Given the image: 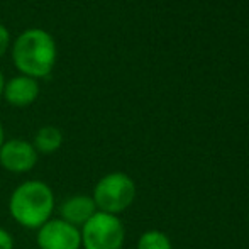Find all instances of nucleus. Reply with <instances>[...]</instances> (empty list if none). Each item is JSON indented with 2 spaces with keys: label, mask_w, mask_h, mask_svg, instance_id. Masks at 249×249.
Returning a JSON list of instances; mask_svg holds the SVG:
<instances>
[{
  "label": "nucleus",
  "mask_w": 249,
  "mask_h": 249,
  "mask_svg": "<svg viewBox=\"0 0 249 249\" xmlns=\"http://www.w3.org/2000/svg\"><path fill=\"white\" fill-rule=\"evenodd\" d=\"M10 53L20 75L34 80L50 76L58 59L54 37L41 27H31L20 33L10 46Z\"/></svg>",
  "instance_id": "1"
},
{
  "label": "nucleus",
  "mask_w": 249,
  "mask_h": 249,
  "mask_svg": "<svg viewBox=\"0 0 249 249\" xmlns=\"http://www.w3.org/2000/svg\"><path fill=\"white\" fill-rule=\"evenodd\" d=\"M56 200L51 187L41 180H27L16 187L9 198V213L19 226L39 229L53 219Z\"/></svg>",
  "instance_id": "2"
},
{
  "label": "nucleus",
  "mask_w": 249,
  "mask_h": 249,
  "mask_svg": "<svg viewBox=\"0 0 249 249\" xmlns=\"http://www.w3.org/2000/svg\"><path fill=\"white\" fill-rule=\"evenodd\" d=\"M138 188L127 173L112 171L100 178L93 187L92 198L97 205V210L112 215L125 212L134 203Z\"/></svg>",
  "instance_id": "3"
},
{
  "label": "nucleus",
  "mask_w": 249,
  "mask_h": 249,
  "mask_svg": "<svg viewBox=\"0 0 249 249\" xmlns=\"http://www.w3.org/2000/svg\"><path fill=\"white\" fill-rule=\"evenodd\" d=\"M83 249H122L125 243V227L119 215L97 210L82 227Z\"/></svg>",
  "instance_id": "4"
},
{
  "label": "nucleus",
  "mask_w": 249,
  "mask_h": 249,
  "mask_svg": "<svg viewBox=\"0 0 249 249\" xmlns=\"http://www.w3.org/2000/svg\"><path fill=\"white\" fill-rule=\"evenodd\" d=\"M36 243L39 249H82V232L63 219H50L37 229Z\"/></svg>",
  "instance_id": "5"
},
{
  "label": "nucleus",
  "mask_w": 249,
  "mask_h": 249,
  "mask_svg": "<svg viewBox=\"0 0 249 249\" xmlns=\"http://www.w3.org/2000/svg\"><path fill=\"white\" fill-rule=\"evenodd\" d=\"M37 151L26 139H7L0 148V166L9 173H29L37 163Z\"/></svg>",
  "instance_id": "6"
},
{
  "label": "nucleus",
  "mask_w": 249,
  "mask_h": 249,
  "mask_svg": "<svg viewBox=\"0 0 249 249\" xmlns=\"http://www.w3.org/2000/svg\"><path fill=\"white\" fill-rule=\"evenodd\" d=\"M39 92L41 89L37 80L26 75H17L5 82L2 97L12 107L22 108L33 105L37 100V97H39Z\"/></svg>",
  "instance_id": "7"
},
{
  "label": "nucleus",
  "mask_w": 249,
  "mask_h": 249,
  "mask_svg": "<svg viewBox=\"0 0 249 249\" xmlns=\"http://www.w3.org/2000/svg\"><path fill=\"white\" fill-rule=\"evenodd\" d=\"M58 210L59 219L80 229L97 212V205L90 195H73L61 202Z\"/></svg>",
  "instance_id": "8"
},
{
  "label": "nucleus",
  "mask_w": 249,
  "mask_h": 249,
  "mask_svg": "<svg viewBox=\"0 0 249 249\" xmlns=\"http://www.w3.org/2000/svg\"><path fill=\"white\" fill-rule=\"evenodd\" d=\"M63 144V132L54 125H43L34 136L33 146L37 154H53Z\"/></svg>",
  "instance_id": "9"
},
{
  "label": "nucleus",
  "mask_w": 249,
  "mask_h": 249,
  "mask_svg": "<svg viewBox=\"0 0 249 249\" xmlns=\"http://www.w3.org/2000/svg\"><path fill=\"white\" fill-rule=\"evenodd\" d=\"M138 249H173V244L163 231L149 229L139 236Z\"/></svg>",
  "instance_id": "10"
},
{
  "label": "nucleus",
  "mask_w": 249,
  "mask_h": 249,
  "mask_svg": "<svg viewBox=\"0 0 249 249\" xmlns=\"http://www.w3.org/2000/svg\"><path fill=\"white\" fill-rule=\"evenodd\" d=\"M12 46V39H10V33L2 22H0V58L5 56V53Z\"/></svg>",
  "instance_id": "11"
},
{
  "label": "nucleus",
  "mask_w": 249,
  "mask_h": 249,
  "mask_svg": "<svg viewBox=\"0 0 249 249\" xmlns=\"http://www.w3.org/2000/svg\"><path fill=\"white\" fill-rule=\"evenodd\" d=\"M0 249H14L12 234L3 227H0Z\"/></svg>",
  "instance_id": "12"
},
{
  "label": "nucleus",
  "mask_w": 249,
  "mask_h": 249,
  "mask_svg": "<svg viewBox=\"0 0 249 249\" xmlns=\"http://www.w3.org/2000/svg\"><path fill=\"white\" fill-rule=\"evenodd\" d=\"M3 85H5V78H3V73H2V70H0V99H2V95H3Z\"/></svg>",
  "instance_id": "13"
},
{
  "label": "nucleus",
  "mask_w": 249,
  "mask_h": 249,
  "mask_svg": "<svg viewBox=\"0 0 249 249\" xmlns=\"http://www.w3.org/2000/svg\"><path fill=\"white\" fill-rule=\"evenodd\" d=\"M3 142H5V131H3V125L0 122V148H2Z\"/></svg>",
  "instance_id": "14"
}]
</instances>
